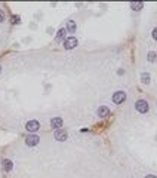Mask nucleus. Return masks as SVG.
<instances>
[{
  "mask_svg": "<svg viewBox=\"0 0 157 178\" xmlns=\"http://www.w3.org/2000/svg\"><path fill=\"white\" fill-rule=\"evenodd\" d=\"M135 108H136V111H138V113L145 114V113L150 110V106H148V103H147L145 99H138L136 103H135Z\"/></svg>",
  "mask_w": 157,
  "mask_h": 178,
  "instance_id": "f257e3e1",
  "label": "nucleus"
},
{
  "mask_svg": "<svg viewBox=\"0 0 157 178\" xmlns=\"http://www.w3.org/2000/svg\"><path fill=\"white\" fill-rule=\"evenodd\" d=\"M12 22H14V24H18V22H19V17H12Z\"/></svg>",
  "mask_w": 157,
  "mask_h": 178,
  "instance_id": "dca6fc26",
  "label": "nucleus"
},
{
  "mask_svg": "<svg viewBox=\"0 0 157 178\" xmlns=\"http://www.w3.org/2000/svg\"><path fill=\"white\" fill-rule=\"evenodd\" d=\"M144 8V3H130V9L134 10H141Z\"/></svg>",
  "mask_w": 157,
  "mask_h": 178,
  "instance_id": "4468645a",
  "label": "nucleus"
},
{
  "mask_svg": "<svg viewBox=\"0 0 157 178\" xmlns=\"http://www.w3.org/2000/svg\"><path fill=\"white\" fill-rule=\"evenodd\" d=\"M25 143H27V146H30V147H34V146L39 144V137L37 135H28L25 138Z\"/></svg>",
  "mask_w": 157,
  "mask_h": 178,
  "instance_id": "423d86ee",
  "label": "nucleus"
},
{
  "mask_svg": "<svg viewBox=\"0 0 157 178\" xmlns=\"http://www.w3.org/2000/svg\"><path fill=\"white\" fill-rule=\"evenodd\" d=\"M65 33H67V30L65 28H61L58 33H56V42H62L65 39Z\"/></svg>",
  "mask_w": 157,
  "mask_h": 178,
  "instance_id": "f8f14e48",
  "label": "nucleus"
},
{
  "mask_svg": "<svg viewBox=\"0 0 157 178\" xmlns=\"http://www.w3.org/2000/svg\"><path fill=\"white\" fill-rule=\"evenodd\" d=\"M151 36H153V39H154V40H157V27H156V28H153Z\"/></svg>",
  "mask_w": 157,
  "mask_h": 178,
  "instance_id": "2eb2a0df",
  "label": "nucleus"
},
{
  "mask_svg": "<svg viewBox=\"0 0 157 178\" xmlns=\"http://www.w3.org/2000/svg\"><path fill=\"white\" fill-rule=\"evenodd\" d=\"M76 46H77V39L74 36H70L64 40V48L65 49H74Z\"/></svg>",
  "mask_w": 157,
  "mask_h": 178,
  "instance_id": "7ed1b4c3",
  "label": "nucleus"
},
{
  "mask_svg": "<svg viewBox=\"0 0 157 178\" xmlns=\"http://www.w3.org/2000/svg\"><path fill=\"white\" fill-rule=\"evenodd\" d=\"M65 30L73 34V33L76 31V22H74L73 19H71V21H67V28H65Z\"/></svg>",
  "mask_w": 157,
  "mask_h": 178,
  "instance_id": "9b49d317",
  "label": "nucleus"
},
{
  "mask_svg": "<svg viewBox=\"0 0 157 178\" xmlns=\"http://www.w3.org/2000/svg\"><path fill=\"white\" fill-rule=\"evenodd\" d=\"M150 82H151V76H150V73H147V71L141 73V83H144V85H150Z\"/></svg>",
  "mask_w": 157,
  "mask_h": 178,
  "instance_id": "1a4fd4ad",
  "label": "nucleus"
},
{
  "mask_svg": "<svg viewBox=\"0 0 157 178\" xmlns=\"http://www.w3.org/2000/svg\"><path fill=\"white\" fill-rule=\"evenodd\" d=\"M39 128H40V123H39L37 120H28L27 125H25V129H27L28 132H31V134L39 131Z\"/></svg>",
  "mask_w": 157,
  "mask_h": 178,
  "instance_id": "20e7f679",
  "label": "nucleus"
},
{
  "mask_svg": "<svg viewBox=\"0 0 157 178\" xmlns=\"http://www.w3.org/2000/svg\"><path fill=\"white\" fill-rule=\"evenodd\" d=\"M50 126H52L54 129L58 131L61 126H62V119H61V117H54V119H50Z\"/></svg>",
  "mask_w": 157,
  "mask_h": 178,
  "instance_id": "6e6552de",
  "label": "nucleus"
},
{
  "mask_svg": "<svg viewBox=\"0 0 157 178\" xmlns=\"http://www.w3.org/2000/svg\"><path fill=\"white\" fill-rule=\"evenodd\" d=\"M5 21V14H3V10H0V22H3Z\"/></svg>",
  "mask_w": 157,
  "mask_h": 178,
  "instance_id": "f3484780",
  "label": "nucleus"
},
{
  "mask_svg": "<svg viewBox=\"0 0 157 178\" xmlns=\"http://www.w3.org/2000/svg\"><path fill=\"white\" fill-rule=\"evenodd\" d=\"M2 165H3V169L6 171V172H9V171H12V166H14V163H12L9 159H5L3 162H2Z\"/></svg>",
  "mask_w": 157,
  "mask_h": 178,
  "instance_id": "9d476101",
  "label": "nucleus"
},
{
  "mask_svg": "<svg viewBox=\"0 0 157 178\" xmlns=\"http://www.w3.org/2000/svg\"><path fill=\"white\" fill-rule=\"evenodd\" d=\"M145 178H157V177H156V175H151V174H150V175H147Z\"/></svg>",
  "mask_w": 157,
  "mask_h": 178,
  "instance_id": "a211bd4d",
  "label": "nucleus"
},
{
  "mask_svg": "<svg viewBox=\"0 0 157 178\" xmlns=\"http://www.w3.org/2000/svg\"><path fill=\"white\" fill-rule=\"evenodd\" d=\"M96 116H98L99 119H105L107 116H110V108H108L107 106H101V107H98V110H96Z\"/></svg>",
  "mask_w": 157,
  "mask_h": 178,
  "instance_id": "39448f33",
  "label": "nucleus"
},
{
  "mask_svg": "<svg viewBox=\"0 0 157 178\" xmlns=\"http://www.w3.org/2000/svg\"><path fill=\"white\" fill-rule=\"evenodd\" d=\"M67 138H68V134L65 131H62V129H58L55 132V139H56V141H65Z\"/></svg>",
  "mask_w": 157,
  "mask_h": 178,
  "instance_id": "0eeeda50",
  "label": "nucleus"
},
{
  "mask_svg": "<svg viewBox=\"0 0 157 178\" xmlns=\"http://www.w3.org/2000/svg\"><path fill=\"white\" fill-rule=\"evenodd\" d=\"M113 103L114 104H122V103H125L126 101V92L125 91H117V92H114L113 94Z\"/></svg>",
  "mask_w": 157,
  "mask_h": 178,
  "instance_id": "f03ea898",
  "label": "nucleus"
},
{
  "mask_svg": "<svg viewBox=\"0 0 157 178\" xmlns=\"http://www.w3.org/2000/svg\"><path fill=\"white\" fill-rule=\"evenodd\" d=\"M0 71H2V67H0Z\"/></svg>",
  "mask_w": 157,
  "mask_h": 178,
  "instance_id": "6ab92c4d",
  "label": "nucleus"
},
{
  "mask_svg": "<svg viewBox=\"0 0 157 178\" xmlns=\"http://www.w3.org/2000/svg\"><path fill=\"white\" fill-rule=\"evenodd\" d=\"M147 59H148L150 62H156V59H157V54L154 52V50H150V52L147 54Z\"/></svg>",
  "mask_w": 157,
  "mask_h": 178,
  "instance_id": "ddd939ff",
  "label": "nucleus"
}]
</instances>
